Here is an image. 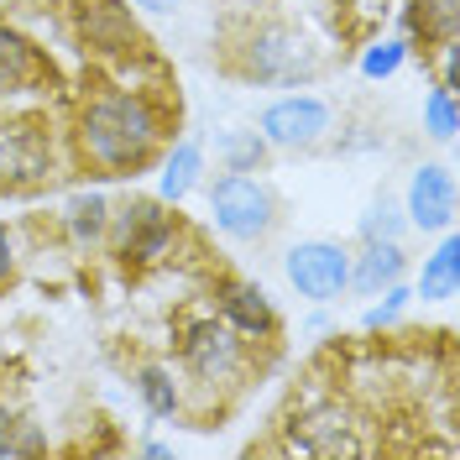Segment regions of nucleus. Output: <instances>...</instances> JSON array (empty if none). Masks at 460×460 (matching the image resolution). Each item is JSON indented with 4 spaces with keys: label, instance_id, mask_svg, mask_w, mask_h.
<instances>
[{
    "label": "nucleus",
    "instance_id": "nucleus-1",
    "mask_svg": "<svg viewBox=\"0 0 460 460\" xmlns=\"http://www.w3.org/2000/svg\"><path fill=\"white\" fill-rule=\"evenodd\" d=\"M152 58V53H142ZM115 63V68H94V89H84L68 111L63 126V157L79 172H100V178H137L163 157V146L178 131V94L168 84H142L137 63Z\"/></svg>",
    "mask_w": 460,
    "mask_h": 460
},
{
    "label": "nucleus",
    "instance_id": "nucleus-2",
    "mask_svg": "<svg viewBox=\"0 0 460 460\" xmlns=\"http://www.w3.org/2000/svg\"><path fill=\"white\" fill-rule=\"evenodd\" d=\"M335 58H341V37L319 31V16L261 11V16H241L226 37V68L241 84H314L335 68Z\"/></svg>",
    "mask_w": 460,
    "mask_h": 460
},
{
    "label": "nucleus",
    "instance_id": "nucleus-3",
    "mask_svg": "<svg viewBox=\"0 0 460 460\" xmlns=\"http://www.w3.org/2000/svg\"><path fill=\"white\" fill-rule=\"evenodd\" d=\"M257 341H246L215 309L172 319V367L183 376V413H194L204 398H215L220 408L230 393H241L246 376L257 372Z\"/></svg>",
    "mask_w": 460,
    "mask_h": 460
},
{
    "label": "nucleus",
    "instance_id": "nucleus-4",
    "mask_svg": "<svg viewBox=\"0 0 460 460\" xmlns=\"http://www.w3.org/2000/svg\"><path fill=\"white\" fill-rule=\"evenodd\" d=\"M189 226L178 215V204L157 199V194H131V199L111 204V230H105V252L115 257L120 272L146 278L163 272L183 257Z\"/></svg>",
    "mask_w": 460,
    "mask_h": 460
},
{
    "label": "nucleus",
    "instance_id": "nucleus-5",
    "mask_svg": "<svg viewBox=\"0 0 460 460\" xmlns=\"http://www.w3.org/2000/svg\"><path fill=\"white\" fill-rule=\"evenodd\" d=\"M53 11L68 31V42H74V53L89 68H115V63L152 53L131 0H53Z\"/></svg>",
    "mask_w": 460,
    "mask_h": 460
},
{
    "label": "nucleus",
    "instance_id": "nucleus-6",
    "mask_svg": "<svg viewBox=\"0 0 460 460\" xmlns=\"http://www.w3.org/2000/svg\"><path fill=\"white\" fill-rule=\"evenodd\" d=\"M199 189L209 226H215V235H226L230 246H261L283 220V204H278L272 183L261 172H220Z\"/></svg>",
    "mask_w": 460,
    "mask_h": 460
},
{
    "label": "nucleus",
    "instance_id": "nucleus-7",
    "mask_svg": "<svg viewBox=\"0 0 460 460\" xmlns=\"http://www.w3.org/2000/svg\"><path fill=\"white\" fill-rule=\"evenodd\" d=\"M257 131L272 152H314L335 137V105L324 94L293 89V94H278V100L261 105Z\"/></svg>",
    "mask_w": 460,
    "mask_h": 460
},
{
    "label": "nucleus",
    "instance_id": "nucleus-8",
    "mask_svg": "<svg viewBox=\"0 0 460 460\" xmlns=\"http://www.w3.org/2000/svg\"><path fill=\"white\" fill-rule=\"evenodd\" d=\"M367 424L350 413V402L330 398V402H314L304 408L293 424H288V439L283 450L288 456H314V460H335V456H367Z\"/></svg>",
    "mask_w": 460,
    "mask_h": 460
},
{
    "label": "nucleus",
    "instance_id": "nucleus-9",
    "mask_svg": "<svg viewBox=\"0 0 460 460\" xmlns=\"http://www.w3.org/2000/svg\"><path fill=\"white\" fill-rule=\"evenodd\" d=\"M283 278L298 298L309 304H341L345 283H350V252L341 241H324V235H309V241H293L283 252Z\"/></svg>",
    "mask_w": 460,
    "mask_h": 460
},
{
    "label": "nucleus",
    "instance_id": "nucleus-10",
    "mask_svg": "<svg viewBox=\"0 0 460 460\" xmlns=\"http://www.w3.org/2000/svg\"><path fill=\"white\" fill-rule=\"evenodd\" d=\"M53 131L42 120H16L0 115V189H37L53 178V157H58Z\"/></svg>",
    "mask_w": 460,
    "mask_h": 460
},
{
    "label": "nucleus",
    "instance_id": "nucleus-11",
    "mask_svg": "<svg viewBox=\"0 0 460 460\" xmlns=\"http://www.w3.org/2000/svg\"><path fill=\"white\" fill-rule=\"evenodd\" d=\"M58 84V58L16 16H0V100L48 94Z\"/></svg>",
    "mask_w": 460,
    "mask_h": 460
},
{
    "label": "nucleus",
    "instance_id": "nucleus-12",
    "mask_svg": "<svg viewBox=\"0 0 460 460\" xmlns=\"http://www.w3.org/2000/svg\"><path fill=\"white\" fill-rule=\"evenodd\" d=\"M209 309L235 324L246 341L257 345H272L283 335V314H278V304L267 298V288L252 283V278H235V272H215L209 278Z\"/></svg>",
    "mask_w": 460,
    "mask_h": 460
},
{
    "label": "nucleus",
    "instance_id": "nucleus-13",
    "mask_svg": "<svg viewBox=\"0 0 460 460\" xmlns=\"http://www.w3.org/2000/svg\"><path fill=\"white\" fill-rule=\"evenodd\" d=\"M460 209V189L456 172L445 163H419L408 172V189H402V215H408V230H424V235H439V230L456 226Z\"/></svg>",
    "mask_w": 460,
    "mask_h": 460
},
{
    "label": "nucleus",
    "instance_id": "nucleus-14",
    "mask_svg": "<svg viewBox=\"0 0 460 460\" xmlns=\"http://www.w3.org/2000/svg\"><path fill=\"white\" fill-rule=\"evenodd\" d=\"M398 278H408L402 241H361V252H350V283H345V293L376 298L382 288H393Z\"/></svg>",
    "mask_w": 460,
    "mask_h": 460
},
{
    "label": "nucleus",
    "instance_id": "nucleus-15",
    "mask_svg": "<svg viewBox=\"0 0 460 460\" xmlns=\"http://www.w3.org/2000/svg\"><path fill=\"white\" fill-rule=\"evenodd\" d=\"M402 37L424 58L445 42H460V0H408L402 5Z\"/></svg>",
    "mask_w": 460,
    "mask_h": 460
},
{
    "label": "nucleus",
    "instance_id": "nucleus-16",
    "mask_svg": "<svg viewBox=\"0 0 460 460\" xmlns=\"http://www.w3.org/2000/svg\"><path fill=\"white\" fill-rule=\"evenodd\" d=\"M58 226L74 252H94V246H105V230H111V199L100 189H79V194H68Z\"/></svg>",
    "mask_w": 460,
    "mask_h": 460
},
{
    "label": "nucleus",
    "instance_id": "nucleus-17",
    "mask_svg": "<svg viewBox=\"0 0 460 460\" xmlns=\"http://www.w3.org/2000/svg\"><path fill=\"white\" fill-rule=\"evenodd\" d=\"M131 393L142 398L152 419H178L183 413V376L172 361H137L131 367Z\"/></svg>",
    "mask_w": 460,
    "mask_h": 460
},
{
    "label": "nucleus",
    "instance_id": "nucleus-18",
    "mask_svg": "<svg viewBox=\"0 0 460 460\" xmlns=\"http://www.w3.org/2000/svg\"><path fill=\"white\" fill-rule=\"evenodd\" d=\"M460 293V235L456 226L439 230V246H434L424 267H419V283H413V298H424V304H450Z\"/></svg>",
    "mask_w": 460,
    "mask_h": 460
},
{
    "label": "nucleus",
    "instance_id": "nucleus-19",
    "mask_svg": "<svg viewBox=\"0 0 460 460\" xmlns=\"http://www.w3.org/2000/svg\"><path fill=\"white\" fill-rule=\"evenodd\" d=\"M204 183V146L199 142H168L157 157V199L183 204Z\"/></svg>",
    "mask_w": 460,
    "mask_h": 460
},
{
    "label": "nucleus",
    "instance_id": "nucleus-20",
    "mask_svg": "<svg viewBox=\"0 0 460 460\" xmlns=\"http://www.w3.org/2000/svg\"><path fill=\"white\" fill-rule=\"evenodd\" d=\"M272 157V146L261 142L257 126H220L215 131V163L220 172H261Z\"/></svg>",
    "mask_w": 460,
    "mask_h": 460
},
{
    "label": "nucleus",
    "instance_id": "nucleus-21",
    "mask_svg": "<svg viewBox=\"0 0 460 460\" xmlns=\"http://www.w3.org/2000/svg\"><path fill=\"white\" fill-rule=\"evenodd\" d=\"M37 456H48L42 424L22 408H0V460H37Z\"/></svg>",
    "mask_w": 460,
    "mask_h": 460
},
{
    "label": "nucleus",
    "instance_id": "nucleus-22",
    "mask_svg": "<svg viewBox=\"0 0 460 460\" xmlns=\"http://www.w3.org/2000/svg\"><path fill=\"white\" fill-rule=\"evenodd\" d=\"M361 241H402L408 235V215H402V199H393L387 189L367 204V215H361V226H356Z\"/></svg>",
    "mask_w": 460,
    "mask_h": 460
},
{
    "label": "nucleus",
    "instance_id": "nucleus-23",
    "mask_svg": "<svg viewBox=\"0 0 460 460\" xmlns=\"http://www.w3.org/2000/svg\"><path fill=\"white\" fill-rule=\"evenodd\" d=\"M460 131V111H456V89L450 84H434L424 94V137L439 146H450Z\"/></svg>",
    "mask_w": 460,
    "mask_h": 460
},
{
    "label": "nucleus",
    "instance_id": "nucleus-24",
    "mask_svg": "<svg viewBox=\"0 0 460 460\" xmlns=\"http://www.w3.org/2000/svg\"><path fill=\"white\" fill-rule=\"evenodd\" d=\"M413 58V42L408 37H382V42H367L361 48V79H393L402 63Z\"/></svg>",
    "mask_w": 460,
    "mask_h": 460
},
{
    "label": "nucleus",
    "instance_id": "nucleus-25",
    "mask_svg": "<svg viewBox=\"0 0 460 460\" xmlns=\"http://www.w3.org/2000/svg\"><path fill=\"white\" fill-rule=\"evenodd\" d=\"M376 298H382V304H372V309L361 314V330H367V335H382V330H393V324L408 314V304H413V288H408V278H398L393 288H382Z\"/></svg>",
    "mask_w": 460,
    "mask_h": 460
},
{
    "label": "nucleus",
    "instance_id": "nucleus-26",
    "mask_svg": "<svg viewBox=\"0 0 460 460\" xmlns=\"http://www.w3.org/2000/svg\"><path fill=\"white\" fill-rule=\"evenodd\" d=\"M16 272H22V230L0 226V293L16 283Z\"/></svg>",
    "mask_w": 460,
    "mask_h": 460
},
{
    "label": "nucleus",
    "instance_id": "nucleus-27",
    "mask_svg": "<svg viewBox=\"0 0 460 460\" xmlns=\"http://www.w3.org/2000/svg\"><path fill=\"white\" fill-rule=\"evenodd\" d=\"M189 0H131V11L137 16H146V22H168V16H178Z\"/></svg>",
    "mask_w": 460,
    "mask_h": 460
},
{
    "label": "nucleus",
    "instance_id": "nucleus-28",
    "mask_svg": "<svg viewBox=\"0 0 460 460\" xmlns=\"http://www.w3.org/2000/svg\"><path fill=\"white\" fill-rule=\"evenodd\" d=\"M142 456H146V460H168V456H172V445H163V439H146Z\"/></svg>",
    "mask_w": 460,
    "mask_h": 460
},
{
    "label": "nucleus",
    "instance_id": "nucleus-29",
    "mask_svg": "<svg viewBox=\"0 0 460 460\" xmlns=\"http://www.w3.org/2000/svg\"><path fill=\"white\" fill-rule=\"evenodd\" d=\"M0 115H5V100H0Z\"/></svg>",
    "mask_w": 460,
    "mask_h": 460
}]
</instances>
